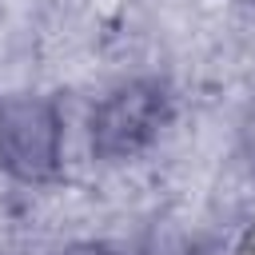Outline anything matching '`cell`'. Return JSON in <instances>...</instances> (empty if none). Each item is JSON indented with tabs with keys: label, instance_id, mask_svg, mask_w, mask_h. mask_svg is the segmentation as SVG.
I'll use <instances>...</instances> for the list:
<instances>
[{
	"label": "cell",
	"instance_id": "7a4b0ae2",
	"mask_svg": "<svg viewBox=\"0 0 255 255\" xmlns=\"http://www.w3.org/2000/svg\"><path fill=\"white\" fill-rule=\"evenodd\" d=\"M0 167L20 183H44L60 171V116L40 96L0 104Z\"/></svg>",
	"mask_w": 255,
	"mask_h": 255
},
{
	"label": "cell",
	"instance_id": "3957f363",
	"mask_svg": "<svg viewBox=\"0 0 255 255\" xmlns=\"http://www.w3.org/2000/svg\"><path fill=\"white\" fill-rule=\"evenodd\" d=\"M60 255H116L108 243H96V239H88V243H72V247H64Z\"/></svg>",
	"mask_w": 255,
	"mask_h": 255
},
{
	"label": "cell",
	"instance_id": "6da1fadb",
	"mask_svg": "<svg viewBox=\"0 0 255 255\" xmlns=\"http://www.w3.org/2000/svg\"><path fill=\"white\" fill-rule=\"evenodd\" d=\"M171 120V96L159 80H128L92 112V151L100 159L139 155Z\"/></svg>",
	"mask_w": 255,
	"mask_h": 255
}]
</instances>
